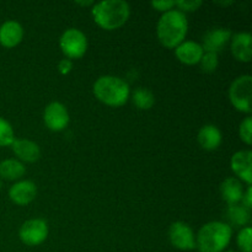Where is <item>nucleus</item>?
Segmentation results:
<instances>
[{"instance_id":"obj_19","label":"nucleus","mask_w":252,"mask_h":252,"mask_svg":"<svg viewBox=\"0 0 252 252\" xmlns=\"http://www.w3.org/2000/svg\"><path fill=\"white\" fill-rule=\"evenodd\" d=\"M226 219L229 221V223H226L229 226L245 228L251 219L250 209H248L240 203L231 204V206H228V209H226Z\"/></svg>"},{"instance_id":"obj_22","label":"nucleus","mask_w":252,"mask_h":252,"mask_svg":"<svg viewBox=\"0 0 252 252\" xmlns=\"http://www.w3.org/2000/svg\"><path fill=\"white\" fill-rule=\"evenodd\" d=\"M15 138L11 125L5 118L0 117V147H11Z\"/></svg>"},{"instance_id":"obj_20","label":"nucleus","mask_w":252,"mask_h":252,"mask_svg":"<svg viewBox=\"0 0 252 252\" xmlns=\"http://www.w3.org/2000/svg\"><path fill=\"white\" fill-rule=\"evenodd\" d=\"M26 174V167L20 160L5 159L0 162V179L16 181Z\"/></svg>"},{"instance_id":"obj_15","label":"nucleus","mask_w":252,"mask_h":252,"mask_svg":"<svg viewBox=\"0 0 252 252\" xmlns=\"http://www.w3.org/2000/svg\"><path fill=\"white\" fill-rule=\"evenodd\" d=\"M252 37L249 32H239L231 38V53L234 58L243 63H249L251 61Z\"/></svg>"},{"instance_id":"obj_7","label":"nucleus","mask_w":252,"mask_h":252,"mask_svg":"<svg viewBox=\"0 0 252 252\" xmlns=\"http://www.w3.org/2000/svg\"><path fill=\"white\" fill-rule=\"evenodd\" d=\"M47 236H48V224L41 218L29 219L20 226L19 238L27 246L41 245L46 241Z\"/></svg>"},{"instance_id":"obj_28","label":"nucleus","mask_w":252,"mask_h":252,"mask_svg":"<svg viewBox=\"0 0 252 252\" xmlns=\"http://www.w3.org/2000/svg\"><path fill=\"white\" fill-rule=\"evenodd\" d=\"M71 69H73V62H71L70 59L64 58L58 63V70L62 75H66V74H69L71 71Z\"/></svg>"},{"instance_id":"obj_24","label":"nucleus","mask_w":252,"mask_h":252,"mask_svg":"<svg viewBox=\"0 0 252 252\" xmlns=\"http://www.w3.org/2000/svg\"><path fill=\"white\" fill-rule=\"evenodd\" d=\"M251 240H252L251 226H245V228H243L240 231H239L238 238H236V243H238V246L241 252H252Z\"/></svg>"},{"instance_id":"obj_18","label":"nucleus","mask_w":252,"mask_h":252,"mask_svg":"<svg viewBox=\"0 0 252 252\" xmlns=\"http://www.w3.org/2000/svg\"><path fill=\"white\" fill-rule=\"evenodd\" d=\"M197 140L204 150L212 152V150H216L217 148H219V145L221 144L223 135H221L220 129L217 126L206 125L199 129Z\"/></svg>"},{"instance_id":"obj_23","label":"nucleus","mask_w":252,"mask_h":252,"mask_svg":"<svg viewBox=\"0 0 252 252\" xmlns=\"http://www.w3.org/2000/svg\"><path fill=\"white\" fill-rule=\"evenodd\" d=\"M198 64L201 65L202 71H204V73H208V74L214 73L219 65L218 53H213V52H204Z\"/></svg>"},{"instance_id":"obj_10","label":"nucleus","mask_w":252,"mask_h":252,"mask_svg":"<svg viewBox=\"0 0 252 252\" xmlns=\"http://www.w3.org/2000/svg\"><path fill=\"white\" fill-rule=\"evenodd\" d=\"M231 37H233L231 30L225 29V27H214L203 34L201 46L204 52L218 53L226 46Z\"/></svg>"},{"instance_id":"obj_6","label":"nucleus","mask_w":252,"mask_h":252,"mask_svg":"<svg viewBox=\"0 0 252 252\" xmlns=\"http://www.w3.org/2000/svg\"><path fill=\"white\" fill-rule=\"evenodd\" d=\"M59 46L62 52L68 59H79L86 53L88 49V38L85 33L79 29L65 30L59 38Z\"/></svg>"},{"instance_id":"obj_9","label":"nucleus","mask_w":252,"mask_h":252,"mask_svg":"<svg viewBox=\"0 0 252 252\" xmlns=\"http://www.w3.org/2000/svg\"><path fill=\"white\" fill-rule=\"evenodd\" d=\"M44 125L52 132H62L69 125V113L65 106L58 101H53L43 111Z\"/></svg>"},{"instance_id":"obj_31","label":"nucleus","mask_w":252,"mask_h":252,"mask_svg":"<svg viewBox=\"0 0 252 252\" xmlns=\"http://www.w3.org/2000/svg\"><path fill=\"white\" fill-rule=\"evenodd\" d=\"M217 2V4H219V5H223V6H224V5H230V4H233V0H230V1H216Z\"/></svg>"},{"instance_id":"obj_12","label":"nucleus","mask_w":252,"mask_h":252,"mask_svg":"<svg viewBox=\"0 0 252 252\" xmlns=\"http://www.w3.org/2000/svg\"><path fill=\"white\" fill-rule=\"evenodd\" d=\"M37 196V186L30 180H21L9 189V198L17 206L30 204Z\"/></svg>"},{"instance_id":"obj_33","label":"nucleus","mask_w":252,"mask_h":252,"mask_svg":"<svg viewBox=\"0 0 252 252\" xmlns=\"http://www.w3.org/2000/svg\"><path fill=\"white\" fill-rule=\"evenodd\" d=\"M225 252H236V251H233V250H229V251H225Z\"/></svg>"},{"instance_id":"obj_17","label":"nucleus","mask_w":252,"mask_h":252,"mask_svg":"<svg viewBox=\"0 0 252 252\" xmlns=\"http://www.w3.org/2000/svg\"><path fill=\"white\" fill-rule=\"evenodd\" d=\"M220 194L229 206L240 203L244 196L243 184L236 177H228L220 184Z\"/></svg>"},{"instance_id":"obj_16","label":"nucleus","mask_w":252,"mask_h":252,"mask_svg":"<svg viewBox=\"0 0 252 252\" xmlns=\"http://www.w3.org/2000/svg\"><path fill=\"white\" fill-rule=\"evenodd\" d=\"M11 149L19 160L25 162H34L41 158L38 144L29 139H15L11 144Z\"/></svg>"},{"instance_id":"obj_14","label":"nucleus","mask_w":252,"mask_h":252,"mask_svg":"<svg viewBox=\"0 0 252 252\" xmlns=\"http://www.w3.org/2000/svg\"><path fill=\"white\" fill-rule=\"evenodd\" d=\"M204 51L201 43L194 41H184L175 48V56L181 63L186 65L198 64Z\"/></svg>"},{"instance_id":"obj_8","label":"nucleus","mask_w":252,"mask_h":252,"mask_svg":"<svg viewBox=\"0 0 252 252\" xmlns=\"http://www.w3.org/2000/svg\"><path fill=\"white\" fill-rule=\"evenodd\" d=\"M169 240L174 248L182 251L196 249V235L193 229L184 221H175L170 225Z\"/></svg>"},{"instance_id":"obj_2","label":"nucleus","mask_w":252,"mask_h":252,"mask_svg":"<svg viewBox=\"0 0 252 252\" xmlns=\"http://www.w3.org/2000/svg\"><path fill=\"white\" fill-rule=\"evenodd\" d=\"M94 21L103 30L112 31L122 27L130 15L129 4L125 0H103L91 7Z\"/></svg>"},{"instance_id":"obj_21","label":"nucleus","mask_w":252,"mask_h":252,"mask_svg":"<svg viewBox=\"0 0 252 252\" xmlns=\"http://www.w3.org/2000/svg\"><path fill=\"white\" fill-rule=\"evenodd\" d=\"M132 102L138 110L147 111L154 106L155 96L149 89L137 88L132 94Z\"/></svg>"},{"instance_id":"obj_3","label":"nucleus","mask_w":252,"mask_h":252,"mask_svg":"<svg viewBox=\"0 0 252 252\" xmlns=\"http://www.w3.org/2000/svg\"><path fill=\"white\" fill-rule=\"evenodd\" d=\"M233 228L224 221H209L196 235V248L199 252H223L229 246Z\"/></svg>"},{"instance_id":"obj_5","label":"nucleus","mask_w":252,"mask_h":252,"mask_svg":"<svg viewBox=\"0 0 252 252\" xmlns=\"http://www.w3.org/2000/svg\"><path fill=\"white\" fill-rule=\"evenodd\" d=\"M229 100L230 103L240 112L250 113L252 110V76L240 75L231 83L229 88Z\"/></svg>"},{"instance_id":"obj_26","label":"nucleus","mask_w":252,"mask_h":252,"mask_svg":"<svg viewBox=\"0 0 252 252\" xmlns=\"http://www.w3.org/2000/svg\"><path fill=\"white\" fill-rule=\"evenodd\" d=\"M203 4L202 0H179L175 1V6H177V10L185 12H192L196 11L201 5Z\"/></svg>"},{"instance_id":"obj_1","label":"nucleus","mask_w":252,"mask_h":252,"mask_svg":"<svg viewBox=\"0 0 252 252\" xmlns=\"http://www.w3.org/2000/svg\"><path fill=\"white\" fill-rule=\"evenodd\" d=\"M189 21L186 14L177 9L162 12L157 25V34L160 43L166 48H176L186 38Z\"/></svg>"},{"instance_id":"obj_4","label":"nucleus","mask_w":252,"mask_h":252,"mask_svg":"<svg viewBox=\"0 0 252 252\" xmlns=\"http://www.w3.org/2000/svg\"><path fill=\"white\" fill-rule=\"evenodd\" d=\"M94 95L111 107H121L128 101L130 89L127 81L113 75H102L94 83Z\"/></svg>"},{"instance_id":"obj_13","label":"nucleus","mask_w":252,"mask_h":252,"mask_svg":"<svg viewBox=\"0 0 252 252\" xmlns=\"http://www.w3.org/2000/svg\"><path fill=\"white\" fill-rule=\"evenodd\" d=\"M24 38V29L15 20H6L0 25V44L5 48H14Z\"/></svg>"},{"instance_id":"obj_25","label":"nucleus","mask_w":252,"mask_h":252,"mask_svg":"<svg viewBox=\"0 0 252 252\" xmlns=\"http://www.w3.org/2000/svg\"><path fill=\"white\" fill-rule=\"evenodd\" d=\"M239 135L240 139L243 140L245 144L251 145L252 143V118L248 116L241 121L240 126H239Z\"/></svg>"},{"instance_id":"obj_30","label":"nucleus","mask_w":252,"mask_h":252,"mask_svg":"<svg viewBox=\"0 0 252 252\" xmlns=\"http://www.w3.org/2000/svg\"><path fill=\"white\" fill-rule=\"evenodd\" d=\"M78 5H81V6H90V5H94L95 2L93 0H88V1H75Z\"/></svg>"},{"instance_id":"obj_32","label":"nucleus","mask_w":252,"mask_h":252,"mask_svg":"<svg viewBox=\"0 0 252 252\" xmlns=\"http://www.w3.org/2000/svg\"><path fill=\"white\" fill-rule=\"evenodd\" d=\"M1 187H2V180L0 179V189H1Z\"/></svg>"},{"instance_id":"obj_27","label":"nucleus","mask_w":252,"mask_h":252,"mask_svg":"<svg viewBox=\"0 0 252 252\" xmlns=\"http://www.w3.org/2000/svg\"><path fill=\"white\" fill-rule=\"evenodd\" d=\"M150 5H152L154 9H157L158 11L166 12L169 11V10L174 9L175 1L174 0H159V1H152Z\"/></svg>"},{"instance_id":"obj_11","label":"nucleus","mask_w":252,"mask_h":252,"mask_svg":"<svg viewBox=\"0 0 252 252\" xmlns=\"http://www.w3.org/2000/svg\"><path fill=\"white\" fill-rule=\"evenodd\" d=\"M230 166L234 174L251 186L252 184V153L251 150H240L231 157Z\"/></svg>"},{"instance_id":"obj_29","label":"nucleus","mask_w":252,"mask_h":252,"mask_svg":"<svg viewBox=\"0 0 252 252\" xmlns=\"http://www.w3.org/2000/svg\"><path fill=\"white\" fill-rule=\"evenodd\" d=\"M241 202H243L244 207H246L248 209H251V207H252V186H249L248 189H246V191H244V196H243V199H241Z\"/></svg>"}]
</instances>
